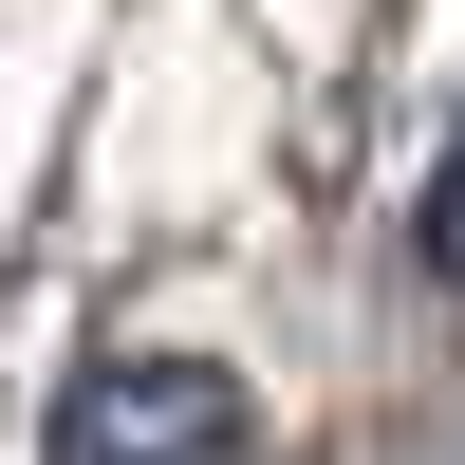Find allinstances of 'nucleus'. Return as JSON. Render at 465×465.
Listing matches in <instances>:
<instances>
[{
  "label": "nucleus",
  "instance_id": "f257e3e1",
  "mask_svg": "<svg viewBox=\"0 0 465 465\" xmlns=\"http://www.w3.org/2000/svg\"><path fill=\"white\" fill-rule=\"evenodd\" d=\"M37 465H261V391L223 354H186V335H131V354H94L56 391Z\"/></svg>",
  "mask_w": 465,
  "mask_h": 465
}]
</instances>
